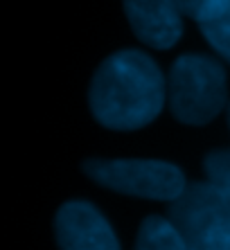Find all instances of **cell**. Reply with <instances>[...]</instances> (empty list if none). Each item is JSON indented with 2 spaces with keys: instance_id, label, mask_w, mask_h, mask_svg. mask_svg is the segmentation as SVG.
Masks as SVG:
<instances>
[{
  "instance_id": "cell-3",
  "label": "cell",
  "mask_w": 230,
  "mask_h": 250,
  "mask_svg": "<svg viewBox=\"0 0 230 250\" xmlns=\"http://www.w3.org/2000/svg\"><path fill=\"white\" fill-rule=\"evenodd\" d=\"M84 171L88 178L109 187L113 192L127 196L149 198V201H169L185 192V176L176 165L165 160H147V158H117L104 160L92 158L84 163Z\"/></svg>"
},
{
  "instance_id": "cell-5",
  "label": "cell",
  "mask_w": 230,
  "mask_h": 250,
  "mask_svg": "<svg viewBox=\"0 0 230 250\" xmlns=\"http://www.w3.org/2000/svg\"><path fill=\"white\" fill-rule=\"evenodd\" d=\"M54 232L61 250H120L113 228L86 201H70L59 209Z\"/></svg>"
},
{
  "instance_id": "cell-4",
  "label": "cell",
  "mask_w": 230,
  "mask_h": 250,
  "mask_svg": "<svg viewBox=\"0 0 230 250\" xmlns=\"http://www.w3.org/2000/svg\"><path fill=\"white\" fill-rule=\"evenodd\" d=\"M167 219L187 250H230V203L210 183H192L169 205Z\"/></svg>"
},
{
  "instance_id": "cell-8",
  "label": "cell",
  "mask_w": 230,
  "mask_h": 250,
  "mask_svg": "<svg viewBox=\"0 0 230 250\" xmlns=\"http://www.w3.org/2000/svg\"><path fill=\"white\" fill-rule=\"evenodd\" d=\"M133 250H187L179 230L169 219L147 216L140 223V232Z\"/></svg>"
},
{
  "instance_id": "cell-6",
  "label": "cell",
  "mask_w": 230,
  "mask_h": 250,
  "mask_svg": "<svg viewBox=\"0 0 230 250\" xmlns=\"http://www.w3.org/2000/svg\"><path fill=\"white\" fill-rule=\"evenodd\" d=\"M124 12L133 34L156 50L172 47L183 34L179 7L172 2H127Z\"/></svg>"
},
{
  "instance_id": "cell-2",
  "label": "cell",
  "mask_w": 230,
  "mask_h": 250,
  "mask_svg": "<svg viewBox=\"0 0 230 250\" xmlns=\"http://www.w3.org/2000/svg\"><path fill=\"white\" fill-rule=\"evenodd\" d=\"M167 95L179 122L201 126L226 106V72L210 57L183 54L169 70Z\"/></svg>"
},
{
  "instance_id": "cell-1",
  "label": "cell",
  "mask_w": 230,
  "mask_h": 250,
  "mask_svg": "<svg viewBox=\"0 0 230 250\" xmlns=\"http://www.w3.org/2000/svg\"><path fill=\"white\" fill-rule=\"evenodd\" d=\"M165 79L154 59L140 50H120L97 68L91 82V111L102 126L133 131L151 124L165 104Z\"/></svg>"
},
{
  "instance_id": "cell-10",
  "label": "cell",
  "mask_w": 230,
  "mask_h": 250,
  "mask_svg": "<svg viewBox=\"0 0 230 250\" xmlns=\"http://www.w3.org/2000/svg\"><path fill=\"white\" fill-rule=\"evenodd\" d=\"M228 126H230V104H228Z\"/></svg>"
},
{
  "instance_id": "cell-9",
  "label": "cell",
  "mask_w": 230,
  "mask_h": 250,
  "mask_svg": "<svg viewBox=\"0 0 230 250\" xmlns=\"http://www.w3.org/2000/svg\"><path fill=\"white\" fill-rule=\"evenodd\" d=\"M203 167L207 174V183L217 187L221 196L230 203V151L221 149V151L207 153Z\"/></svg>"
},
{
  "instance_id": "cell-7",
  "label": "cell",
  "mask_w": 230,
  "mask_h": 250,
  "mask_svg": "<svg viewBox=\"0 0 230 250\" xmlns=\"http://www.w3.org/2000/svg\"><path fill=\"white\" fill-rule=\"evenodd\" d=\"M179 12L187 14L201 25L207 43L230 61V2L224 0H199V2H179Z\"/></svg>"
}]
</instances>
